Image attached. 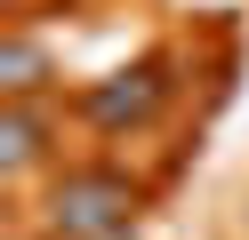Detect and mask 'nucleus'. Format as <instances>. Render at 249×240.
Masks as SVG:
<instances>
[{
	"mask_svg": "<svg viewBox=\"0 0 249 240\" xmlns=\"http://www.w3.org/2000/svg\"><path fill=\"white\" fill-rule=\"evenodd\" d=\"M113 240H121V232H113Z\"/></svg>",
	"mask_w": 249,
	"mask_h": 240,
	"instance_id": "obj_5",
	"label": "nucleus"
},
{
	"mask_svg": "<svg viewBox=\"0 0 249 240\" xmlns=\"http://www.w3.org/2000/svg\"><path fill=\"white\" fill-rule=\"evenodd\" d=\"M49 88V48L33 32H8L0 40V96H40Z\"/></svg>",
	"mask_w": 249,
	"mask_h": 240,
	"instance_id": "obj_4",
	"label": "nucleus"
},
{
	"mask_svg": "<svg viewBox=\"0 0 249 240\" xmlns=\"http://www.w3.org/2000/svg\"><path fill=\"white\" fill-rule=\"evenodd\" d=\"M49 160V112L33 104V96H8V112H0V168L24 176Z\"/></svg>",
	"mask_w": 249,
	"mask_h": 240,
	"instance_id": "obj_3",
	"label": "nucleus"
},
{
	"mask_svg": "<svg viewBox=\"0 0 249 240\" xmlns=\"http://www.w3.org/2000/svg\"><path fill=\"white\" fill-rule=\"evenodd\" d=\"M129 216H137V184L121 168H72L49 192V232L56 240H113V232H129Z\"/></svg>",
	"mask_w": 249,
	"mask_h": 240,
	"instance_id": "obj_1",
	"label": "nucleus"
},
{
	"mask_svg": "<svg viewBox=\"0 0 249 240\" xmlns=\"http://www.w3.org/2000/svg\"><path fill=\"white\" fill-rule=\"evenodd\" d=\"M161 104H169V64H161V56L129 64V72L97 80V88L81 96V112H89L97 128H145V120H153Z\"/></svg>",
	"mask_w": 249,
	"mask_h": 240,
	"instance_id": "obj_2",
	"label": "nucleus"
}]
</instances>
